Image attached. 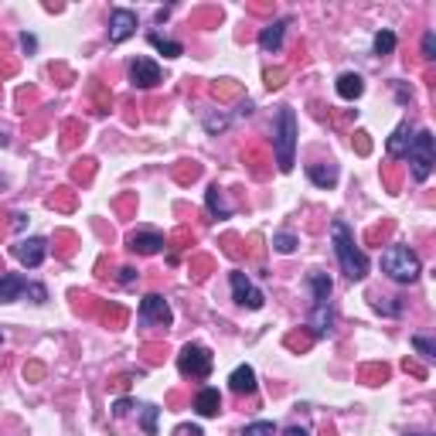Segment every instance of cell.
Listing matches in <instances>:
<instances>
[{
	"label": "cell",
	"instance_id": "cell-1",
	"mask_svg": "<svg viewBox=\"0 0 436 436\" xmlns=\"http://www.w3.org/2000/svg\"><path fill=\"white\" fill-rule=\"evenodd\" d=\"M331 242H334V256L341 262V273L355 283L365 280V276H368V259H365V253L358 249V242H355V235H351V229H348L341 218L331 222Z\"/></svg>",
	"mask_w": 436,
	"mask_h": 436
},
{
	"label": "cell",
	"instance_id": "cell-2",
	"mask_svg": "<svg viewBox=\"0 0 436 436\" xmlns=\"http://www.w3.org/2000/svg\"><path fill=\"white\" fill-rule=\"evenodd\" d=\"M293 150H297V113L290 106H283L273 127V154H276V167L283 174L293 171Z\"/></svg>",
	"mask_w": 436,
	"mask_h": 436
},
{
	"label": "cell",
	"instance_id": "cell-3",
	"mask_svg": "<svg viewBox=\"0 0 436 436\" xmlns=\"http://www.w3.org/2000/svg\"><path fill=\"white\" fill-rule=\"evenodd\" d=\"M382 269H385V276L395 280V283H416L419 280V273H423L419 256L412 253L409 246H392V249H385Z\"/></svg>",
	"mask_w": 436,
	"mask_h": 436
},
{
	"label": "cell",
	"instance_id": "cell-4",
	"mask_svg": "<svg viewBox=\"0 0 436 436\" xmlns=\"http://www.w3.org/2000/svg\"><path fill=\"white\" fill-rule=\"evenodd\" d=\"M409 171H412V178L423 181L433 174V164H436V140H433V133L430 129H419L416 136H412V147H409Z\"/></svg>",
	"mask_w": 436,
	"mask_h": 436
},
{
	"label": "cell",
	"instance_id": "cell-5",
	"mask_svg": "<svg viewBox=\"0 0 436 436\" xmlns=\"http://www.w3.org/2000/svg\"><path fill=\"white\" fill-rule=\"evenodd\" d=\"M211 365H215V358H211V351H208L205 344H184V348H181V355H178L181 375L208 379V375H211Z\"/></svg>",
	"mask_w": 436,
	"mask_h": 436
},
{
	"label": "cell",
	"instance_id": "cell-6",
	"mask_svg": "<svg viewBox=\"0 0 436 436\" xmlns=\"http://www.w3.org/2000/svg\"><path fill=\"white\" fill-rule=\"evenodd\" d=\"M140 321H143V324H154V328H171L174 314H171L167 300H164L160 293H147V297L140 300Z\"/></svg>",
	"mask_w": 436,
	"mask_h": 436
},
{
	"label": "cell",
	"instance_id": "cell-7",
	"mask_svg": "<svg viewBox=\"0 0 436 436\" xmlns=\"http://www.w3.org/2000/svg\"><path fill=\"white\" fill-rule=\"evenodd\" d=\"M229 283H232V297H235L242 307H249V310L262 307V300H266V297L259 293L253 283H249V276H246V273H239V269H235V273L229 276Z\"/></svg>",
	"mask_w": 436,
	"mask_h": 436
},
{
	"label": "cell",
	"instance_id": "cell-8",
	"mask_svg": "<svg viewBox=\"0 0 436 436\" xmlns=\"http://www.w3.org/2000/svg\"><path fill=\"white\" fill-rule=\"evenodd\" d=\"M129 34H136V14L127 10V7H116L113 17H109V41L120 45V41H127Z\"/></svg>",
	"mask_w": 436,
	"mask_h": 436
},
{
	"label": "cell",
	"instance_id": "cell-9",
	"mask_svg": "<svg viewBox=\"0 0 436 436\" xmlns=\"http://www.w3.org/2000/svg\"><path fill=\"white\" fill-rule=\"evenodd\" d=\"M129 82L136 89H154L157 82H160V65H157L154 58H136L129 65Z\"/></svg>",
	"mask_w": 436,
	"mask_h": 436
},
{
	"label": "cell",
	"instance_id": "cell-10",
	"mask_svg": "<svg viewBox=\"0 0 436 436\" xmlns=\"http://www.w3.org/2000/svg\"><path fill=\"white\" fill-rule=\"evenodd\" d=\"M127 246L133 249V253H140V256H154V253H160L167 242H164L160 232H129Z\"/></svg>",
	"mask_w": 436,
	"mask_h": 436
},
{
	"label": "cell",
	"instance_id": "cell-11",
	"mask_svg": "<svg viewBox=\"0 0 436 436\" xmlns=\"http://www.w3.org/2000/svg\"><path fill=\"white\" fill-rule=\"evenodd\" d=\"M45 253H48V242H45V239H24V242L14 246V256L21 259L24 266H41Z\"/></svg>",
	"mask_w": 436,
	"mask_h": 436
},
{
	"label": "cell",
	"instance_id": "cell-12",
	"mask_svg": "<svg viewBox=\"0 0 436 436\" xmlns=\"http://www.w3.org/2000/svg\"><path fill=\"white\" fill-rule=\"evenodd\" d=\"M290 27V17H280V21H273V24L262 27V34H259V48L262 52H280L283 45V31Z\"/></svg>",
	"mask_w": 436,
	"mask_h": 436
},
{
	"label": "cell",
	"instance_id": "cell-13",
	"mask_svg": "<svg viewBox=\"0 0 436 436\" xmlns=\"http://www.w3.org/2000/svg\"><path fill=\"white\" fill-rule=\"evenodd\" d=\"M412 136H416V129H412V123H399L395 127V133L388 136V154L392 157H406L409 154V147H412Z\"/></svg>",
	"mask_w": 436,
	"mask_h": 436
},
{
	"label": "cell",
	"instance_id": "cell-14",
	"mask_svg": "<svg viewBox=\"0 0 436 436\" xmlns=\"http://www.w3.org/2000/svg\"><path fill=\"white\" fill-rule=\"evenodd\" d=\"M232 392H239V395H253L256 392V372H253V365H239L235 372H232Z\"/></svg>",
	"mask_w": 436,
	"mask_h": 436
},
{
	"label": "cell",
	"instance_id": "cell-15",
	"mask_svg": "<svg viewBox=\"0 0 436 436\" xmlns=\"http://www.w3.org/2000/svg\"><path fill=\"white\" fill-rule=\"evenodd\" d=\"M195 409H198V416H205V419L218 416V412H222V395H218V388H202V392L195 395Z\"/></svg>",
	"mask_w": 436,
	"mask_h": 436
},
{
	"label": "cell",
	"instance_id": "cell-16",
	"mask_svg": "<svg viewBox=\"0 0 436 436\" xmlns=\"http://www.w3.org/2000/svg\"><path fill=\"white\" fill-rule=\"evenodd\" d=\"M21 293H27L24 276H17V273H3V276H0V304H10V300H17Z\"/></svg>",
	"mask_w": 436,
	"mask_h": 436
},
{
	"label": "cell",
	"instance_id": "cell-17",
	"mask_svg": "<svg viewBox=\"0 0 436 436\" xmlns=\"http://www.w3.org/2000/svg\"><path fill=\"white\" fill-rule=\"evenodd\" d=\"M334 89H337V96H341V99L355 103L361 92H365V82H361V76H355V72H344V76L337 78V85H334Z\"/></svg>",
	"mask_w": 436,
	"mask_h": 436
},
{
	"label": "cell",
	"instance_id": "cell-18",
	"mask_svg": "<svg viewBox=\"0 0 436 436\" xmlns=\"http://www.w3.org/2000/svg\"><path fill=\"white\" fill-rule=\"evenodd\" d=\"M331 304H314V314H310V334L314 337H324L331 334Z\"/></svg>",
	"mask_w": 436,
	"mask_h": 436
},
{
	"label": "cell",
	"instance_id": "cell-19",
	"mask_svg": "<svg viewBox=\"0 0 436 436\" xmlns=\"http://www.w3.org/2000/svg\"><path fill=\"white\" fill-rule=\"evenodd\" d=\"M307 283H310V293H314V304H328V300H331L334 283L328 273H310Z\"/></svg>",
	"mask_w": 436,
	"mask_h": 436
},
{
	"label": "cell",
	"instance_id": "cell-20",
	"mask_svg": "<svg viewBox=\"0 0 436 436\" xmlns=\"http://www.w3.org/2000/svg\"><path fill=\"white\" fill-rule=\"evenodd\" d=\"M307 178L317 184V188H334L337 184V167L334 164H310Z\"/></svg>",
	"mask_w": 436,
	"mask_h": 436
},
{
	"label": "cell",
	"instance_id": "cell-21",
	"mask_svg": "<svg viewBox=\"0 0 436 436\" xmlns=\"http://www.w3.org/2000/svg\"><path fill=\"white\" fill-rule=\"evenodd\" d=\"M208 208H211V215H218V218H229V215H232L229 205H225V195L218 191V184H215V188H208Z\"/></svg>",
	"mask_w": 436,
	"mask_h": 436
},
{
	"label": "cell",
	"instance_id": "cell-22",
	"mask_svg": "<svg viewBox=\"0 0 436 436\" xmlns=\"http://www.w3.org/2000/svg\"><path fill=\"white\" fill-rule=\"evenodd\" d=\"M150 45H154L164 58H178V55H184V48H181L178 41H167V38H160V34H150Z\"/></svg>",
	"mask_w": 436,
	"mask_h": 436
},
{
	"label": "cell",
	"instance_id": "cell-23",
	"mask_svg": "<svg viewBox=\"0 0 436 436\" xmlns=\"http://www.w3.org/2000/svg\"><path fill=\"white\" fill-rule=\"evenodd\" d=\"M273 246H276V253H283V256H290L300 242H297V235H290V232H280V235H273Z\"/></svg>",
	"mask_w": 436,
	"mask_h": 436
},
{
	"label": "cell",
	"instance_id": "cell-24",
	"mask_svg": "<svg viewBox=\"0 0 436 436\" xmlns=\"http://www.w3.org/2000/svg\"><path fill=\"white\" fill-rule=\"evenodd\" d=\"M242 436H276V426L269 423V419H259V423H249Z\"/></svg>",
	"mask_w": 436,
	"mask_h": 436
},
{
	"label": "cell",
	"instance_id": "cell-25",
	"mask_svg": "<svg viewBox=\"0 0 436 436\" xmlns=\"http://www.w3.org/2000/svg\"><path fill=\"white\" fill-rule=\"evenodd\" d=\"M361 379L368 385H382L385 379H388V368H385V365H368V368L361 372Z\"/></svg>",
	"mask_w": 436,
	"mask_h": 436
},
{
	"label": "cell",
	"instance_id": "cell-26",
	"mask_svg": "<svg viewBox=\"0 0 436 436\" xmlns=\"http://www.w3.org/2000/svg\"><path fill=\"white\" fill-rule=\"evenodd\" d=\"M395 48V34L392 31H379L375 34V55H388Z\"/></svg>",
	"mask_w": 436,
	"mask_h": 436
},
{
	"label": "cell",
	"instance_id": "cell-27",
	"mask_svg": "<svg viewBox=\"0 0 436 436\" xmlns=\"http://www.w3.org/2000/svg\"><path fill=\"white\" fill-rule=\"evenodd\" d=\"M412 348H416V351H419V355H423L426 361L436 358V344L430 341V337H412Z\"/></svg>",
	"mask_w": 436,
	"mask_h": 436
},
{
	"label": "cell",
	"instance_id": "cell-28",
	"mask_svg": "<svg viewBox=\"0 0 436 436\" xmlns=\"http://www.w3.org/2000/svg\"><path fill=\"white\" fill-rule=\"evenodd\" d=\"M202 174V167L195 164V160H181V167H178V181H195Z\"/></svg>",
	"mask_w": 436,
	"mask_h": 436
},
{
	"label": "cell",
	"instance_id": "cell-29",
	"mask_svg": "<svg viewBox=\"0 0 436 436\" xmlns=\"http://www.w3.org/2000/svg\"><path fill=\"white\" fill-rule=\"evenodd\" d=\"M314 344V334H290L286 337V348H293V351H304Z\"/></svg>",
	"mask_w": 436,
	"mask_h": 436
},
{
	"label": "cell",
	"instance_id": "cell-30",
	"mask_svg": "<svg viewBox=\"0 0 436 436\" xmlns=\"http://www.w3.org/2000/svg\"><path fill=\"white\" fill-rule=\"evenodd\" d=\"M48 205L52 208H72V191H69V188H58L52 198H48Z\"/></svg>",
	"mask_w": 436,
	"mask_h": 436
},
{
	"label": "cell",
	"instance_id": "cell-31",
	"mask_svg": "<svg viewBox=\"0 0 436 436\" xmlns=\"http://www.w3.org/2000/svg\"><path fill=\"white\" fill-rule=\"evenodd\" d=\"M157 416H160L157 406H143V433H157Z\"/></svg>",
	"mask_w": 436,
	"mask_h": 436
},
{
	"label": "cell",
	"instance_id": "cell-32",
	"mask_svg": "<svg viewBox=\"0 0 436 436\" xmlns=\"http://www.w3.org/2000/svg\"><path fill=\"white\" fill-rule=\"evenodd\" d=\"M423 58H436V34L433 31L423 34Z\"/></svg>",
	"mask_w": 436,
	"mask_h": 436
},
{
	"label": "cell",
	"instance_id": "cell-33",
	"mask_svg": "<svg viewBox=\"0 0 436 436\" xmlns=\"http://www.w3.org/2000/svg\"><path fill=\"white\" fill-rule=\"evenodd\" d=\"M27 293L34 297V304H45V300H48V290H45V286H38V283H27Z\"/></svg>",
	"mask_w": 436,
	"mask_h": 436
},
{
	"label": "cell",
	"instance_id": "cell-34",
	"mask_svg": "<svg viewBox=\"0 0 436 436\" xmlns=\"http://www.w3.org/2000/svg\"><path fill=\"white\" fill-rule=\"evenodd\" d=\"M92 164H96V160H78V167H76V181L92 178Z\"/></svg>",
	"mask_w": 436,
	"mask_h": 436
},
{
	"label": "cell",
	"instance_id": "cell-35",
	"mask_svg": "<svg viewBox=\"0 0 436 436\" xmlns=\"http://www.w3.org/2000/svg\"><path fill=\"white\" fill-rule=\"evenodd\" d=\"M266 85H269V89H280V85H283V72H266Z\"/></svg>",
	"mask_w": 436,
	"mask_h": 436
},
{
	"label": "cell",
	"instance_id": "cell-36",
	"mask_svg": "<svg viewBox=\"0 0 436 436\" xmlns=\"http://www.w3.org/2000/svg\"><path fill=\"white\" fill-rule=\"evenodd\" d=\"M129 409H133V402H129V399H120V402L113 406V416H127Z\"/></svg>",
	"mask_w": 436,
	"mask_h": 436
},
{
	"label": "cell",
	"instance_id": "cell-37",
	"mask_svg": "<svg viewBox=\"0 0 436 436\" xmlns=\"http://www.w3.org/2000/svg\"><path fill=\"white\" fill-rule=\"evenodd\" d=\"M174 436H202V426H178Z\"/></svg>",
	"mask_w": 436,
	"mask_h": 436
},
{
	"label": "cell",
	"instance_id": "cell-38",
	"mask_svg": "<svg viewBox=\"0 0 436 436\" xmlns=\"http://www.w3.org/2000/svg\"><path fill=\"white\" fill-rule=\"evenodd\" d=\"M355 136H358V150H361V154H368V150H372V140H368V133H355Z\"/></svg>",
	"mask_w": 436,
	"mask_h": 436
},
{
	"label": "cell",
	"instance_id": "cell-39",
	"mask_svg": "<svg viewBox=\"0 0 436 436\" xmlns=\"http://www.w3.org/2000/svg\"><path fill=\"white\" fill-rule=\"evenodd\" d=\"M120 273H123V276H120V283H127V286H129L133 280H136V269H129V266H123Z\"/></svg>",
	"mask_w": 436,
	"mask_h": 436
},
{
	"label": "cell",
	"instance_id": "cell-40",
	"mask_svg": "<svg viewBox=\"0 0 436 436\" xmlns=\"http://www.w3.org/2000/svg\"><path fill=\"white\" fill-rule=\"evenodd\" d=\"M24 372H27V379H41V375H45V368H41V365H27Z\"/></svg>",
	"mask_w": 436,
	"mask_h": 436
},
{
	"label": "cell",
	"instance_id": "cell-41",
	"mask_svg": "<svg viewBox=\"0 0 436 436\" xmlns=\"http://www.w3.org/2000/svg\"><path fill=\"white\" fill-rule=\"evenodd\" d=\"M21 45H24V52H34V45H38V41H34L31 34H21Z\"/></svg>",
	"mask_w": 436,
	"mask_h": 436
},
{
	"label": "cell",
	"instance_id": "cell-42",
	"mask_svg": "<svg viewBox=\"0 0 436 436\" xmlns=\"http://www.w3.org/2000/svg\"><path fill=\"white\" fill-rule=\"evenodd\" d=\"M286 436H307V430H300V426H290V430H286Z\"/></svg>",
	"mask_w": 436,
	"mask_h": 436
},
{
	"label": "cell",
	"instance_id": "cell-43",
	"mask_svg": "<svg viewBox=\"0 0 436 436\" xmlns=\"http://www.w3.org/2000/svg\"><path fill=\"white\" fill-rule=\"evenodd\" d=\"M409 436H423V433H409Z\"/></svg>",
	"mask_w": 436,
	"mask_h": 436
}]
</instances>
